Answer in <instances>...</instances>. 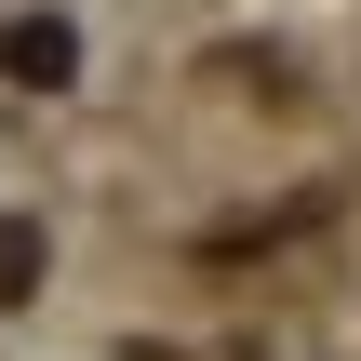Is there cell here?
Instances as JSON below:
<instances>
[{"label":"cell","instance_id":"6da1fadb","mask_svg":"<svg viewBox=\"0 0 361 361\" xmlns=\"http://www.w3.org/2000/svg\"><path fill=\"white\" fill-rule=\"evenodd\" d=\"M0 67H13V80H67V67H80V40H67L54 13H27V27H0Z\"/></svg>","mask_w":361,"mask_h":361},{"label":"cell","instance_id":"7a4b0ae2","mask_svg":"<svg viewBox=\"0 0 361 361\" xmlns=\"http://www.w3.org/2000/svg\"><path fill=\"white\" fill-rule=\"evenodd\" d=\"M27 281H40V228H0V308H13Z\"/></svg>","mask_w":361,"mask_h":361}]
</instances>
